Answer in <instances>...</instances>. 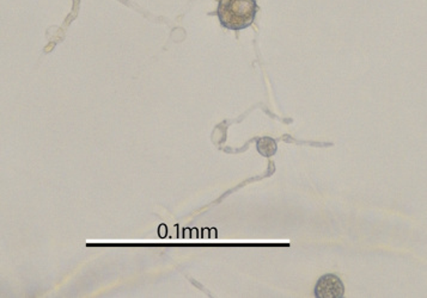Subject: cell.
<instances>
[{"label":"cell","mask_w":427,"mask_h":298,"mask_svg":"<svg viewBox=\"0 0 427 298\" xmlns=\"http://www.w3.org/2000/svg\"><path fill=\"white\" fill-rule=\"evenodd\" d=\"M257 12V0H220L217 15L224 28L242 30L253 24Z\"/></svg>","instance_id":"obj_1"},{"label":"cell","mask_w":427,"mask_h":298,"mask_svg":"<svg viewBox=\"0 0 427 298\" xmlns=\"http://www.w3.org/2000/svg\"><path fill=\"white\" fill-rule=\"evenodd\" d=\"M345 287L341 280L334 275H326L316 284V297H344Z\"/></svg>","instance_id":"obj_2"},{"label":"cell","mask_w":427,"mask_h":298,"mask_svg":"<svg viewBox=\"0 0 427 298\" xmlns=\"http://www.w3.org/2000/svg\"><path fill=\"white\" fill-rule=\"evenodd\" d=\"M277 142L271 137H262L257 141V151L264 156H272L277 153Z\"/></svg>","instance_id":"obj_3"}]
</instances>
